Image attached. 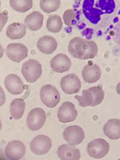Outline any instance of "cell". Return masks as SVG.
<instances>
[{"instance_id": "1", "label": "cell", "mask_w": 120, "mask_h": 160, "mask_svg": "<svg viewBox=\"0 0 120 160\" xmlns=\"http://www.w3.org/2000/svg\"><path fill=\"white\" fill-rule=\"evenodd\" d=\"M68 50L74 58L86 60L94 58L98 53V48L96 43L92 40L75 37L69 42Z\"/></svg>"}, {"instance_id": "2", "label": "cell", "mask_w": 120, "mask_h": 160, "mask_svg": "<svg viewBox=\"0 0 120 160\" xmlns=\"http://www.w3.org/2000/svg\"><path fill=\"white\" fill-rule=\"evenodd\" d=\"M104 93L101 86L98 85L84 90L81 96L75 95L74 98L79 102L81 107L96 106L103 101Z\"/></svg>"}, {"instance_id": "3", "label": "cell", "mask_w": 120, "mask_h": 160, "mask_svg": "<svg viewBox=\"0 0 120 160\" xmlns=\"http://www.w3.org/2000/svg\"><path fill=\"white\" fill-rule=\"evenodd\" d=\"M21 71L26 80L28 82L32 83L36 81L41 76L42 66L37 60L30 59L23 63Z\"/></svg>"}, {"instance_id": "4", "label": "cell", "mask_w": 120, "mask_h": 160, "mask_svg": "<svg viewBox=\"0 0 120 160\" xmlns=\"http://www.w3.org/2000/svg\"><path fill=\"white\" fill-rule=\"evenodd\" d=\"M110 148V145L106 141L102 138H98L88 143L86 150L90 157L94 158L101 159L108 154Z\"/></svg>"}, {"instance_id": "5", "label": "cell", "mask_w": 120, "mask_h": 160, "mask_svg": "<svg viewBox=\"0 0 120 160\" xmlns=\"http://www.w3.org/2000/svg\"><path fill=\"white\" fill-rule=\"evenodd\" d=\"M40 95L42 102L49 108L55 107L60 100L59 92L51 84H47L43 86L41 88Z\"/></svg>"}, {"instance_id": "6", "label": "cell", "mask_w": 120, "mask_h": 160, "mask_svg": "<svg viewBox=\"0 0 120 160\" xmlns=\"http://www.w3.org/2000/svg\"><path fill=\"white\" fill-rule=\"evenodd\" d=\"M46 119L45 111L42 108H36L31 110L28 113L26 123L30 130L35 131L42 128L45 123Z\"/></svg>"}, {"instance_id": "7", "label": "cell", "mask_w": 120, "mask_h": 160, "mask_svg": "<svg viewBox=\"0 0 120 160\" xmlns=\"http://www.w3.org/2000/svg\"><path fill=\"white\" fill-rule=\"evenodd\" d=\"M52 145V140L48 136L39 135L32 140L30 147L31 152L34 154L42 155L49 152Z\"/></svg>"}, {"instance_id": "8", "label": "cell", "mask_w": 120, "mask_h": 160, "mask_svg": "<svg viewBox=\"0 0 120 160\" xmlns=\"http://www.w3.org/2000/svg\"><path fill=\"white\" fill-rule=\"evenodd\" d=\"M62 135L64 140L69 145L73 146L79 144L85 138L83 129L77 125L66 127Z\"/></svg>"}, {"instance_id": "9", "label": "cell", "mask_w": 120, "mask_h": 160, "mask_svg": "<svg viewBox=\"0 0 120 160\" xmlns=\"http://www.w3.org/2000/svg\"><path fill=\"white\" fill-rule=\"evenodd\" d=\"M6 53L10 60L19 63L27 57L28 49L27 47L22 43H11L7 46Z\"/></svg>"}, {"instance_id": "10", "label": "cell", "mask_w": 120, "mask_h": 160, "mask_svg": "<svg viewBox=\"0 0 120 160\" xmlns=\"http://www.w3.org/2000/svg\"><path fill=\"white\" fill-rule=\"evenodd\" d=\"M60 86L65 93L72 94L79 92L81 84L79 78L76 75L71 73L61 79Z\"/></svg>"}, {"instance_id": "11", "label": "cell", "mask_w": 120, "mask_h": 160, "mask_svg": "<svg viewBox=\"0 0 120 160\" xmlns=\"http://www.w3.org/2000/svg\"><path fill=\"white\" fill-rule=\"evenodd\" d=\"M78 115V112L74 104L69 101L64 102L59 108L58 112L59 121L64 123L74 121Z\"/></svg>"}, {"instance_id": "12", "label": "cell", "mask_w": 120, "mask_h": 160, "mask_svg": "<svg viewBox=\"0 0 120 160\" xmlns=\"http://www.w3.org/2000/svg\"><path fill=\"white\" fill-rule=\"evenodd\" d=\"M4 151L6 156L8 159L18 160L24 156L26 152V147L21 141L13 140L7 144Z\"/></svg>"}, {"instance_id": "13", "label": "cell", "mask_w": 120, "mask_h": 160, "mask_svg": "<svg viewBox=\"0 0 120 160\" xmlns=\"http://www.w3.org/2000/svg\"><path fill=\"white\" fill-rule=\"evenodd\" d=\"M4 83L8 91L13 95L21 94L25 89V86L20 78L14 74L7 75Z\"/></svg>"}, {"instance_id": "14", "label": "cell", "mask_w": 120, "mask_h": 160, "mask_svg": "<svg viewBox=\"0 0 120 160\" xmlns=\"http://www.w3.org/2000/svg\"><path fill=\"white\" fill-rule=\"evenodd\" d=\"M72 62L66 54L60 53L54 57L50 61L51 67L55 72L62 73L68 71L71 67Z\"/></svg>"}, {"instance_id": "15", "label": "cell", "mask_w": 120, "mask_h": 160, "mask_svg": "<svg viewBox=\"0 0 120 160\" xmlns=\"http://www.w3.org/2000/svg\"><path fill=\"white\" fill-rule=\"evenodd\" d=\"M57 154L59 158L62 160H78L81 157L79 149L66 144L58 147Z\"/></svg>"}, {"instance_id": "16", "label": "cell", "mask_w": 120, "mask_h": 160, "mask_svg": "<svg viewBox=\"0 0 120 160\" xmlns=\"http://www.w3.org/2000/svg\"><path fill=\"white\" fill-rule=\"evenodd\" d=\"M105 135L109 138L116 140L120 138V119L112 118L109 119L103 127Z\"/></svg>"}, {"instance_id": "17", "label": "cell", "mask_w": 120, "mask_h": 160, "mask_svg": "<svg viewBox=\"0 0 120 160\" xmlns=\"http://www.w3.org/2000/svg\"><path fill=\"white\" fill-rule=\"evenodd\" d=\"M37 46L40 52L44 53L49 54L53 53L56 49L58 43L53 37L45 35L38 39Z\"/></svg>"}, {"instance_id": "18", "label": "cell", "mask_w": 120, "mask_h": 160, "mask_svg": "<svg viewBox=\"0 0 120 160\" xmlns=\"http://www.w3.org/2000/svg\"><path fill=\"white\" fill-rule=\"evenodd\" d=\"M82 75L84 80L88 83H92L98 80L101 76V71L97 64H88L83 68Z\"/></svg>"}, {"instance_id": "19", "label": "cell", "mask_w": 120, "mask_h": 160, "mask_svg": "<svg viewBox=\"0 0 120 160\" xmlns=\"http://www.w3.org/2000/svg\"><path fill=\"white\" fill-rule=\"evenodd\" d=\"M44 20V16L38 11H34L29 14L24 20L27 28L32 31H36L42 27Z\"/></svg>"}, {"instance_id": "20", "label": "cell", "mask_w": 120, "mask_h": 160, "mask_svg": "<svg viewBox=\"0 0 120 160\" xmlns=\"http://www.w3.org/2000/svg\"><path fill=\"white\" fill-rule=\"evenodd\" d=\"M26 32V27L23 24L20 22H13L7 27L6 35L12 39H20L24 36Z\"/></svg>"}, {"instance_id": "21", "label": "cell", "mask_w": 120, "mask_h": 160, "mask_svg": "<svg viewBox=\"0 0 120 160\" xmlns=\"http://www.w3.org/2000/svg\"><path fill=\"white\" fill-rule=\"evenodd\" d=\"M25 108V102L21 98H15L10 103V114L12 118L19 119L23 115Z\"/></svg>"}, {"instance_id": "22", "label": "cell", "mask_w": 120, "mask_h": 160, "mask_svg": "<svg viewBox=\"0 0 120 160\" xmlns=\"http://www.w3.org/2000/svg\"><path fill=\"white\" fill-rule=\"evenodd\" d=\"M63 23L60 16L56 14L50 15L47 19L46 27L48 30L53 33H57L62 29Z\"/></svg>"}, {"instance_id": "23", "label": "cell", "mask_w": 120, "mask_h": 160, "mask_svg": "<svg viewBox=\"0 0 120 160\" xmlns=\"http://www.w3.org/2000/svg\"><path fill=\"white\" fill-rule=\"evenodd\" d=\"M9 3L13 9L21 12L28 11L33 6L32 0H10Z\"/></svg>"}, {"instance_id": "24", "label": "cell", "mask_w": 120, "mask_h": 160, "mask_svg": "<svg viewBox=\"0 0 120 160\" xmlns=\"http://www.w3.org/2000/svg\"><path fill=\"white\" fill-rule=\"evenodd\" d=\"M61 5L60 0H40V6L44 12L49 13L57 11Z\"/></svg>"}, {"instance_id": "25", "label": "cell", "mask_w": 120, "mask_h": 160, "mask_svg": "<svg viewBox=\"0 0 120 160\" xmlns=\"http://www.w3.org/2000/svg\"><path fill=\"white\" fill-rule=\"evenodd\" d=\"M75 18V12L72 9H69L66 10L63 14V20L64 23L67 26H71L72 22Z\"/></svg>"}, {"instance_id": "26", "label": "cell", "mask_w": 120, "mask_h": 160, "mask_svg": "<svg viewBox=\"0 0 120 160\" xmlns=\"http://www.w3.org/2000/svg\"><path fill=\"white\" fill-rule=\"evenodd\" d=\"M1 28L4 27L8 19V12L6 10H4L0 13Z\"/></svg>"}, {"instance_id": "27", "label": "cell", "mask_w": 120, "mask_h": 160, "mask_svg": "<svg viewBox=\"0 0 120 160\" xmlns=\"http://www.w3.org/2000/svg\"><path fill=\"white\" fill-rule=\"evenodd\" d=\"M116 89L117 93L120 95V82L117 85Z\"/></svg>"}]
</instances>
